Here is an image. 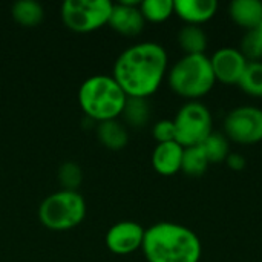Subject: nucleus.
<instances>
[{
    "instance_id": "1",
    "label": "nucleus",
    "mask_w": 262,
    "mask_h": 262,
    "mask_svg": "<svg viewBox=\"0 0 262 262\" xmlns=\"http://www.w3.org/2000/svg\"><path fill=\"white\" fill-rule=\"evenodd\" d=\"M167 52L155 41H141L126 48L114 63V78L127 97L154 95L167 74Z\"/></svg>"
},
{
    "instance_id": "2",
    "label": "nucleus",
    "mask_w": 262,
    "mask_h": 262,
    "mask_svg": "<svg viewBox=\"0 0 262 262\" xmlns=\"http://www.w3.org/2000/svg\"><path fill=\"white\" fill-rule=\"evenodd\" d=\"M147 262H200L203 246L186 226L161 221L146 229L141 247Z\"/></svg>"
},
{
    "instance_id": "3",
    "label": "nucleus",
    "mask_w": 262,
    "mask_h": 262,
    "mask_svg": "<svg viewBox=\"0 0 262 262\" xmlns=\"http://www.w3.org/2000/svg\"><path fill=\"white\" fill-rule=\"evenodd\" d=\"M127 95L112 75L97 74L86 78L78 89V104L94 121L117 120L124 109Z\"/></svg>"
},
{
    "instance_id": "4",
    "label": "nucleus",
    "mask_w": 262,
    "mask_h": 262,
    "mask_svg": "<svg viewBox=\"0 0 262 262\" xmlns=\"http://www.w3.org/2000/svg\"><path fill=\"white\" fill-rule=\"evenodd\" d=\"M167 83L180 97L196 101L207 95L216 83L210 58L206 54L184 55L167 72Z\"/></svg>"
},
{
    "instance_id": "5",
    "label": "nucleus",
    "mask_w": 262,
    "mask_h": 262,
    "mask_svg": "<svg viewBox=\"0 0 262 262\" xmlns=\"http://www.w3.org/2000/svg\"><path fill=\"white\" fill-rule=\"evenodd\" d=\"M86 216V201L78 190H57L48 195L38 207V220L51 230H69Z\"/></svg>"
},
{
    "instance_id": "6",
    "label": "nucleus",
    "mask_w": 262,
    "mask_h": 262,
    "mask_svg": "<svg viewBox=\"0 0 262 262\" xmlns=\"http://www.w3.org/2000/svg\"><path fill=\"white\" fill-rule=\"evenodd\" d=\"M175 141L186 147L200 146L213 132L212 114L206 104L200 101H187L177 112L175 118Z\"/></svg>"
},
{
    "instance_id": "7",
    "label": "nucleus",
    "mask_w": 262,
    "mask_h": 262,
    "mask_svg": "<svg viewBox=\"0 0 262 262\" xmlns=\"http://www.w3.org/2000/svg\"><path fill=\"white\" fill-rule=\"evenodd\" d=\"M112 6L109 0H66L60 15L66 28L75 32H92L107 25Z\"/></svg>"
},
{
    "instance_id": "8",
    "label": "nucleus",
    "mask_w": 262,
    "mask_h": 262,
    "mask_svg": "<svg viewBox=\"0 0 262 262\" xmlns=\"http://www.w3.org/2000/svg\"><path fill=\"white\" fill-rule=\"evenodd\" d=\"M224 135L238 144H256L262 141V109L239 106L230 111L224 120Z\"/></svg>"
},
{
    "instance_id": "9",
    "label": "nucleus",
    "mask_w": 262,
    "mask_h": 262,
    "mask_svg": "<svg viewBox=\"0 0 262 262\" xmlns=\"http://www.w3.org/2000/svg\"><path fill=\"white\" fill-rule=\"evenodd\" d=\"M146 229L135 221H118L104 236L106 247L115 255H129L143 247Z\"/></svg>"
},
{
    "instance_id": "10",
    "label": "nucleus",
    "mask_w": 262,
    "mask_h": 262,
    "mask_svg": "<svg viewBox=\"0 0 262 262\" xmlns=\"http://www.w3.org/2000/svg\"><path fill=\"white\" fill-rule=\"evenodd\" d=\"M247 63V58L236 48H221L210 57L215 78L224 84H238Z\"/></svg>"
},
{
    "instance_id": "11",
    "label": "nucleus",
    "mask_w": 262,
    "mask_h": 262,
    "mask_svg": "<svg viewBox=\"0 0 262 262\" xmlns=\"http://www.w3.org/2000/svg\"><path fill=\"white\" fill-rule=\"evenodd\" d=\"M144 17L140 11V2L120 0L114 3L107 25L121 35L135 37L144 29Z\"/></svg>"
},
{
    "instance_id": "12",
    "label": "nucleus",
    "mask_w": 262,
    "mask_h": 262,
    "mask_svg": "<svg viewBox=\"0 0 262 262\" xmlns=\"http://www.w3.org/2000/svg\"><path fill=\"white\" fill-rule=\"evenodd\" d=\"M184 147L177 141L158 143L152 152V166L163 177H172L181 170Z\"/></svg>"
},
{
    "instance_id": "13",
    "label": "nucleus",
    "mask_w": 262,
    "mask_h": 262,
    "mask_svg": "<svg viewBox=\"0 0 262 262\" xmlns=\"http://www.w3.org/2000/svg\"><path fill=\"white\" fill-rule=\"evenodd\" d=\"M175 14L187 25H196L209 21L218 11L216 0H177L173 2Z\"/></svg>"
},
{
    "instance_id": "14",
    "label": "nucleus",
    "mask_w": 262,
    "mask_h": 262,
    "mask_svg": "<svg viewBox=\"0 0 262 262\" xmlns=\"http://www.w3.org/2000/svg\"><path fill=\"white\" fill-rule=\"evenodd\" d=\"M232 20L247 29H256L262 21V2L259 0H235L230 3Z\"/></svg>"
},
{
    "instance_id": "15",
    "label": "nucleus",
    "mask_w": 262,
    "mask_h": 262,
    "mask_svg": "<svg viewBox=\"0 0 262 262\" xmlns=\"http://www.w3.org/2000/svg\"><path fill=\"white\" fill-rule=\"evenodd\" d=\"M97 137L100 143L111 150H121L129 141L126 126L118 120H107L97 124Z\"/></svg>"
},
{
    "instance_id": "16",
    "label": "nucleus",
    "mask_w": 262,
    "mask_h": 262,
    "mask_svg": "<svg viewBox=\"0 0 262 262\" xmlns=\"http://www.w3.org/2000/svg\"><path fill=\"white\" fill-rule=\"evenodd\" d=\"M178 43L186 55L204 54L207 48V35L201 26L184 25L178 32Z\"/></svg>"
},
{
    "instance_id": "17",
    "label": "nucleus",
    "mask_w": 262,
    "mask_h": 262,
    "mask_svg": "<svg viewBox=\"0 0 262 262\" xmlns=\"http://www.w3.org/2000/svg\"><path fill=\"white\" fill-rule=\"evenodd\" d=\"M11 14H12V18L18 25L32 28V26L40 25V21L43 20L45 11H43V6L35 0H17L11 6Z\"/></svg>"
},
{
    "instance_id": "18",
    "label": "nucleus",
    "mask_w": 262,
    "mask_h": 262,
    "mask_svg": "<svg viewBox=\"0 0 262 262\" xmlns=\"http://www.w3.org/2000/svg\"><path fill=\"white\" fill-rule=\"evenodd\" d=\"M121 115L129 126L143 127L147 124V121L150 118V104H149L147 98L127 97Z\"/></svg>"
},
{
    "instance_id": "19",
    "label": "nucleus",
    "mask_w": 262,
    "mask_h": 262,
    "mask_svg": "<svg viewBox=\"0 0 262 262\" xmlns=\"http://www.w3.org/2000/svg\"><path fill=\"white\" fill-rule=\"evenodd\" d=\"M209 160L203 150L201 146H193V147H186L183 154V163H181V170L186 175L190 177H201L207 167H209Z\"/></svg>"
},
{
    "instance_id": "20",
    "label": "nucleus",
    "mask_w": 262,
    "mask_h": 262,
    "mask_svg": "<svg viewBox=\"0 0 262 262\" xmlns=\"http://www.w3.org/2000/svg\"><path fill=\"white\" fill-rule=\"evenodd\" d=\"M140 11L144 20L152 23H161L175 14L173 0H143L140 2Z\"/></svg>"
},
{
    "instance_id": "21",
    "label": "nucleus",
    "mask_w": 262,
    "mask_h": 262,
    "mask_svg": "<svg viewBox=\"0 0 262 262\" xmlns=\"http://www.w3.org/2000/svg\"><path fill=\"white\" fill-rule=\"evenodd\" d=\"M209 163H223L229 157V140L224 134L212 132L203 144H200Z\"/></svg>"
},
{
    "instance_id": "22",
    "label": "nucleus",
    "mask_w": 262,
    "mask_h": 262,
    "mask_svg": "<svg viewBox=\"0 0 262 262\" xmlns=\"http://www.w3.org/2000/svg\"><path fill=\"white\" fill-rule=\"evenodd\" d=\"M238 86L250 97H262V61H249Z\"/></svg>"
},
{
    "instance_id": "23",
    "label": "nucleus",
    "mask_w": 262,
    "mask_h": 262,
    "mask_svg": "<svg viewBox=\"0 0 262 262\" xmlns=\"http://www.w3.org/2000/svg\"><path fill=\"white\" fill-rule=\"evenodd\" d=\"M57 177L63 190H77L83 181V170L77 163L66 161L60 166Z\"/></svg>"
},
{
    "instance_id": "24",
    "label": "nucleus",
    "mask_w": 262,
    "mask_h": 262,
    "mask_svg": "<svg viewBox=\"0 0 262 262\" xmlns=\"http://www.w3.org/2000/svg\"><path fill=\"white\" fill-rule=\"evenodd\" d=\"M243 55L247 58V61H261L262 58V34L259 29L247 31V34L243 38L241 49Z\"/></svg>"
},
{
    "instance_id": "25",
    "label": "nucleus",
    "mask_w": 262,
    "mask_h": 262,
    "mask_svg": "<svg viewBox=\"0 0 262 262\" xmlns=\"http://www.w3.org/2000/svg\"><path fill=\"white\" fill-rule=\"evenodd\" d=\"M152 135L157 140V143H169L175 141V123L173 120H160L152 127Z\"/></svg>"
},
{
    "instance_id": "26",
    "label": "nucleus",
    "mask_w": 262,
    "mask_h": 262,
    "mask_svg": "<svg viewBox=\"0 0 262 262\" xmlns=\"http://www.w3.org/2000/svg\"><path fill=\"white\" fill-rule=\"evenodd\" d=\"M226 163L232 170H236V172L246 167V158L239 154H229V157L226 158Z\"/></svg>"
},
{
    "instance_id": "27",
    "label": "nucleus",
    "mask_w": 262,
    "mask_h": 262,
    "mask_svg": "<svg viewBox=\"0 0 262 262\" xmlns=\"http://www.w3.org/2000/svg\"><path fill=\"white\" fill-rule=\"evenodd\" d=\"M258 29H259V32H261V34H262V21H261V25L258 26Z\"/></svg>"
}]
</instances>
